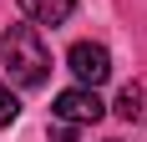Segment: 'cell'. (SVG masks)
<instances>
[{
  "instance_id": "1",
  "label": "cell",
  "mask_w": 147,
  "mask_h": 142,
  "mask_svg": "<svg viewBox=\"0 0 147 142\" xmlns=\"http://www.w3.org/2000/svg\"><path fill=\"white\" fill-rule=\"evenodd\" d=\"M0 61H5V71H10L15 86H41L51 76V51H46V41H41L36 26H10L5 30L0 36Z\"/></svg>"
},
{
  "instance_id": "2",
  "label": "cell",
  "mask_w": 147,
  "mask_h": 142,
  "mask_svg": "<svg viewBox=\"0 0 147 142\" xmlns=\"http://www.w3.org/2000/svg\"><path fill=\"white\" fill-rule=\"evenodd\" d=\"M107 107L102 97H96V86H66L56 97V122H76V127H86V122H96Z\"/></svg>"
},
{
  "instance_id": "3",
  "label": "cell",
  "mask_w": 147,
  "mask_h": 142,
  "mask_svg": "<svg viewBox=\"0 0 147 142\" xmlns=\"http://www.w3.org/2000/svg\"><path fill=\"white\" fill-rule=\"evenodd\" d=\"M66 61H71V71H76L81 86H102L107 76H112V56H107V46H96V41H76Z\"/></svg>"
},
{
  "instance_id": "4",
  "label": "cell",
  "mask_w": 147,
  "mask_h": 142,
  "mask_svg": "<svg viewBox=\"0 0 147 142\" xmlns=\"http://www.w3.org/2000/svg\"><path fill=\"white\" fill-rule=\"evenodd\" d=\"M20 10H26L36 26H61V20L76 10V0H20Z\"/></svg>"
},
{
  "instance_id": "5",
  "label": "cell",
  "mask_w": 147,
  "mask_h": 142,
  "mask_svg": "<svg viewBox=\"0 0 147 142\" xmlns=\"http://www.w3.org/2000/svg\"><path fill=\"white\" fill-rule=\"evenodd\" d=\"M117 117L122 122H147V86H122L117 91Z\"/></svg>"
},
{
  "instance_id": "6",
  "label": "cell",
  "mask_w": 147,
  "mask_h": 142,
  "mask_svg": "<svg viewBox=\"0 0 147 142\" xmlns=\"http://www.w3.org/2000/svg\"><path fill=\"white\" fill-rule=\"evenodd\" d=\"M15 117H20V101H15L10 91H5V81H0V127H10Z\"/></svg>"
},
{
  "instance_id": "7",
  "label": "cell",
  "mask_w": 147,
  "mask_h": 142,
  "mask_svg": "<svg viewBox=\"0 0 147 142\" xmlns=\"http://www.w3.org/2000/svg\"><path fill=\"white\" fill-rule=\"evenodd\" d=\"M51 142H76V122H56L51 127Z\"/></svg>"
},
{
  "instance_id": "8",
  "label": "cell",
  "mask_w": 147,
  "mask_h": 142,
  "mask_svg": "<svg viewBox=\"0 0 147 142\" xmlns=\"http://www.w3.org/2000/svg\"><path fill=\"white\" fill-rule=\"evenodd\" d=\"M112 142H117V137H112Z\"/></svg>"
}]
</instances>
